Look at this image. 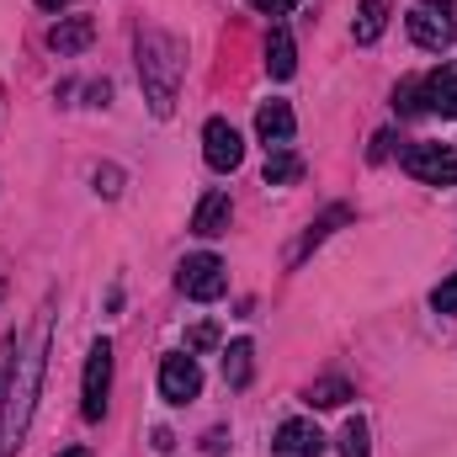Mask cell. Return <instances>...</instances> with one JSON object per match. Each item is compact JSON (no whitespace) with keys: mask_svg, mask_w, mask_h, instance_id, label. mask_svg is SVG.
Returning a JSON list of instances; mask_svg holds the SVG:
<instances>
[{"mask_svg":"<svg viewBox=\"0 0 457 457\" xmlns=\"http://www.w3.org/2000/svg\"><path fill=\"white\" fill-rule=\"evenodd\" d=\"M203 160L228 176L239 160H245V138H239V128L228 122V117H208V128H203Z\"/></svg>","mask_w":457,"mask_h":457,"instance_id":"ba28073f","label":"cell"},{"mask_svg":"<svg viewBox=\"0 0 457 457\" xmlns=\"http://www.w3.org/2000/svg\"><path fill=\"white\" fill-rule=\"evenodd\" d=\"M394 112H404V117L420 112V80H399V91H394Z\"/></svg>","mask_w":457,"mask_h":457,"instance_id":"44dd1931","label":"cell"},{"mask_svg":"<svg viewBox=\"0 0 457 457\" xmlns=\"http://www.w3.org/2000/svg\"><path fill=\"white\" fill-rule=\"evenodd\" d=\"M91 37H96V21H91V16H59V21L48 27V48H54L59 59L91 48Z\"/></svg>","mask_w":457,"mask_h":457,"instance_id":"7c38bea8","label":"cell"},{"mask_svg":"<svg viewBox=\"0 0 457 457\" xmlns=\"http://www.w3.org/2000/svg\"><path fill=\"white\" fill-rule=\"evenodd\" d=\"M255 133H261L266 149H287L293 133H298V117H293L287 102H261V112H255Z\"/></svg>","mask_w":457,"mask_h":457,"instance_id":"8fae6325","label":"cell"},{"mask_svg":"<svg viewBox=\"0 0 457 457\" xmlns=\"http://www.w3.org/2000/svg\"><path fill=\"white\" fill-rule=\"evenodd\" d=\"M245 5H250V11H261V16H287L298 0H245Z\"/></svg>","mask_w":457,"mask_h":457,"instance_id":"d4e9b609","label":"cell"},{"mask_svg":"<svg viewBox=\"0 0 457 457\" xmlns=\"http://www.w3.org/2000/svg\"><path fill=\"white\" fill-rule=\"evenodd\" d=\"M303 176V160L298 154H287V149H271L266 154V187H293Z\"/></svg>","mask_w":457,"mask_h":457,"instance_id":"e0dca14e","label":"cell"},{"mask_svg":"<svg viewBox=\"0 0 457 457\" xmlns=\"http://www.w3.org/2000/svg\"><path fill=\"white\" fill-rule=\"evenodd\" d=\"M203 394V367H197V356L192 351H170L165 361H160V399L165 404H192Z\"/></svg>","mask_w":457,"mask_h":457,"instance_id":"52a82bcc","label":"cell"},{"mask_svg":"<svg viewBox=\"0 0 457 457\" xmlns=\"http://www.w3.org/2000/svg\"><path fill=\"white\" fill-rule=\"evenodd\" d=\"M138 80H144V102L154 117L176 112V91H181V43L170 32H144L138 37Z\"/></svg>","mask_w":457,"mask_h":457,"instance_id":"6da1fadb","label":"cell"},{"mask_svg":"<svg viewBox=\"0 0 457 457\" xmlns=\"http://www.w3.org/2000/svg\"><path fill=\"white\" fill-rule=\"evenodd\" d=\"M404 170L420 187H457V149L453 144H415V149H404Z\"/></svg>","mask_w":457,"mask_h":457,"instance_id":"5b68a950","label":"cell"},{"mask_svg":"<svg viewBox=\"0 0 457 457\" xmlns=\"http://www.w3.org/2000/svg\"><path fill=\"white\" fill-rule=\"evenodd\" d=\"M107 394H112V341H96L86 356V383H80V415L102 420L107 415Z\"/></svg>","mask_w":457,"mask_h":457,"instance_id":"277c9868","label":"cell"},{"mask_svg":"<svg viewBox=\"0 0 457 457\" xmlns=\"http://www.w3.org/2000/svg\"><path fill=\"white\" fill-rule=\"evenodd\" d=\"M37 388H43V351L37 356H21V378L5 388V410H0V447L16 453L27 426H32V410H37Z\"/></svg>","mask_w":457,"mask_h":457,"instance_id":"7a4b0ae2","label":"cell"},{"mask_svg":"<svg viewBox=\"0 0 457 457\" xmlns=\"http://www.w3.org/2000/svg\"><path fill=\"white\" fill-rule=\"evenodd\" d=\"M404 21H410V37L431 54L457 43V0H415Z\"/></svg>","mask_w":457,"mask_h":457,"instance_id":"3957f363","label":"cell"},{"mask_svg":"<svg viewBox=\"0 0 457 457\" xmlns=\"http://www.w3.org/2000/svg\"><path fill=\"white\" fill-rule=\"evenodd\" d=\"M176 282H181V293H187L192 303H219V298H224V287H228L224 261H219V255H208V250H203V255H187Z\"/></svg>","mask_w":457,"mask_h":457,"instance_id":"8992f818","label":"cell"},{"mask_svg":"<svg viewBox=\"0 0 457 457\" xmlns=\"http://www.w3.org/2000/svg\"><path fill=\"white\" fill-rule=\"evenodd\" d=\"M228 219H234L228 197H224V192H208V197L197 203V213H192V234H203V239H213V234H228Z\"/></svg>","mask_w":457,"mask_h":457,"instance_id":"5bb4252c","label":"cell"},{"mask_svg":"<svg viewBox=\"0 0 457 457\" xmlns=\"http://www.w3.org/2000/svg\"><path fill=\"white\" fill-rule=\"evenodd\" d=\"M0 298H5V287H0Z\"/></svg>","mask_w":457,"mask_h":457,"instance_id":"f1b7e54d","label":"cell"},{"mask_svg":"<svg viewBox=\"0 0 457 457\" xmlns=\"http://www.w3.org/2000/svg\"><path fill=\"white\" fill-rule=\"evenodd\" d=\"M250 372H255V345H250V341H228V351H224V383H228V388H245V383H250Z\"/></svg>","mask_w":457,"mask_h":457,"instance_id":"2e32d148","label":"cell"},{"mask_svg":"<svg viewBox=\"0 0 457 457\" xmlns=\"http://www.w3.org/2000/svg\"><path fill=\"white\" fill-rule=\"evenodd\" d=\"M59 457H91V453L86 447H70V453H59Z\"/></svg>","mask_w":457,"mask_h":457,"instance_id":"83f0119b","label":"cell"},{"mask_svg":"<svg viewBox=\"0 0 457 457\" xmlns=\"http://www.w3.org/2000/svg\"><path fill=\"white\" fill-rule=\"evenodd\" d=\"M117 181H122L117 170H96V192H102V197H117V192H122Z\"/></svg>","mask_w":457,"mask_h":457,"instance_id":"484cf974","label":"cell"},{"mask_svg":"<svg viewBox=\"0 0 457 457\" xmlns=\"http://www.w3.org/2000/svg\"><path fill=\"white\" fill-rule=\"evenodd\" d=\"M388 5H394V0H361V5H356V21H351V37H356V43H378L383 27H388Z\"/></svg>","mask_w":457,"mask_h":457,"instance_id":"9a60e30c","label":"cell"},{"mask_svg":"<svg viewBox=\"0 0 457 457\" xmlns=\"http://www.w3.org/2000/svg\"><path fill=\"white\" fill-rule=\"evenodd\" d=\"M431 309H436V314H457V271L436 287V293H431Z\"/></svg>","mask_w":457,"mask_h":457,"instance_id":"7402d4cb","label":"cell"},{"mask_svg":"<svg viewBox=\"0 0 457 457\" xmlns=\"http://www.w3.org/2000/svg\"><path fill=\"white\" fill-rule=\"evenodd\" d=\"M271 457H325V431L314 420H282Z\"/></svg>","mask_w":457,"mask_h":457,"instance_id":"9c48e42d","label":"cell"},{"mask_svg":"<svg viewBox=\"0 0 457 457\" xmlns=\"http://www.w3.org/2000/svg\"><path fill=\"white\" fill-rule=\"evenodd\" d=\"M11 361H16V336L0 345V410H5V378H11Z\"/></svg>","mask_w":457,"mask_h":457,"instance_id":"cb8c5ba5","label":"cell"},{"mask_svg":"<svg viewBox=\"0 0 457 457\" xmlns=\"http://www.w3.org/2000/svg\"><path fill=\"white\" fill-rule=\"evenodd\" d=\"M420 112L457 117V64H442V70L420 75Z\"/></svg>","mask_w":457,"mask_h":457,"instance_id":"30bf717a","label":"cell"},{"mask_svg":"<svg viewBox=\"0 0 457 457\" xmlns=\"http://www.w3.org/2000/svg\"><path fill=\"white\" fill-rule=\"evenodd\" d=\"M345 399H351V383H345V378H320V383L309 388V404H314V410H341Z\"/></svg>","mask_w":457,"mask_h":457,"instance_id":"ac0fdd59","label":"cell"},{"mask_svg":"<svg viewBox=\"0 0 457 457\" xmlns=\"http://www.w3.org/2000/svg\"><path fill=\"white\" fill-rule=\"evenodd\" d=\"M37 5H43V11H64L70 0H37Z\"/></svg>","mask_w":457,"mask_h":457,"instance_id":"4316f807","label":"cell"},{"mask_svg":"<svg viewBox=\"0 0 457 457\" xmlns=\"http://www.w3.org/2000/svg\"><path fill=\"white\" fill-rule=\"evenodd\" d=\"M219 345V330L213 325H192V336H187V351L197 356V351H213Z\"/></svg>","mask_w":457,"mask_h":457,"instance_id":"603a6c76","label":"cell"},{"mask_svg":"<svg viewBox=\"0 0 457 457\" xmlns=\"http://www.w3.org/2000/svg\"><path fill=\"white\" fill-rule=\"evenodd\" d=\"M345 219H351V208H330V213H325L320 224H314V228H309V234H303V239H298V250H293L287 261L298 266V261H303V255H309V250H314V245H320V239H325V234H330V228H336V224H345Z\"/></svg>","mask_w":457,"mask_h":457,"instance_id":"d6986e66","label":"cell"},{"mask_svg":"<svg viewBox=\"0 0 457 457\" xmlns=\"http://www.w3.org/2000/svg\"><path fill=\"white\" fill-rule=\"evenodd\" d=\"M293 70H298L293 32H287V27H271V37H266V75H271V80H293Z\"/></svg>","mask_w":457,"mask_h":457,"instance_id":"4fadbf2b","label":"cell"},{"mask_svg":"<svg viewBox=\"0 0 457 457\" xmlns=\"http://www.w3.org/2000/svg\"><path fill=\"white\" fill-rule=\"evenodd\" d=\"M341 457H372V447H367V420H345Z\"/></svg>","mask_w":457,"mask_h":457,"instance_id":"ffe728a7","label":"cell"}]
</instances>
